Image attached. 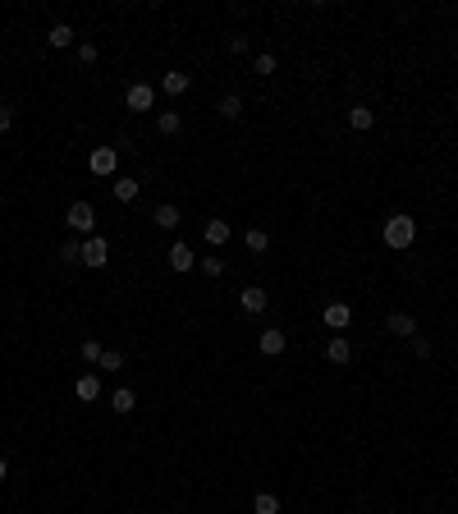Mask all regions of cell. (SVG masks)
Listing matches in <instances>:
<instances>
[{
	"instance_id": "1",
	"label": "cell",
	"mask_w": 458,
	"mask_h": 514,
	"mask_svg": "<svg viewBox=\"0 0 458 514\" xmlns=\"http://www.w3.org/2000/svg\"><path fill=\"white\" fill-rule=\"evenodd\" d=\"M381 239H385V248L403 253V248H413V239H417V220L408 216V211H394V216H385Z\"/></svg>"
},
{
	"instance_id": "8",
	"label": "cell",
	"mask_w": 458,
	"mask_h": 514,
	"mask_svg": "<svg viewBox=\"0 0 458 514\" xmlns=\"http://www.w3.org/2000/svg\"><path fill=\"white\" fill-rule=\"evenodd\" d=\"M74 395H78V400H83V404L101 400V376H96V372H83V376H78V381H74Z\"/></svg>"
},
{
	"instance_id": "28",
	"label": "cell",
	"mask_w": 458,
	"mask_h": 514,
	"mask_svg": "<svg viewBox=\"0 0 458 514\" xmlns=\"http://www.w3.org/2000/svg\"><path fill=\"white\" fill-rule=\"evenodd\" d=\"M74 51H78V60H83V65H96V55H101V51H96V42H78Z\"/></svg>"
},
{
	"instance_id": "7",
	"label": "cell",
	"mask_w": 458,
	"mask_h": 514,
	"mask_svg": "<svg viewBox=\"0 0 458 514\" xmlns=\"http://www.w3.org/2000/svg\"><path fill=\"white\" fill-rule=\"evenodd\" d=\"M257 349H261L266 358H280V354L289 349V335H285V331H275V326H266V331L257 335Z\"/></svg>"
},
{
	"instance_id": "5",
	"label": "cell",
	"mask_w": 458,
	"mask_h": 514,
	"mask_svg": "<svg viewBox=\"0 0 458 514\" xmlns=\"http://www.w3.org/2000/svg\"><path fill=\"white\" fill-rule=\"evenodd\" d=\"M124 106H129V111H151V106H156V87L151 83H133L129 87V92H124Z\"/></svg>"
},
{
	"instance_id": "10",
	"label": "cell",
	"mask_w": 458,
	"mask_h": 514,
	"mask_svg": "<svg viewBox=\"0 0 458 514\" xmlns=\"http://www.w3.org/2000/svg\"><path fill=\"white\" fill-rule=\"evenodd\" d=\"M326 358H330L335 367H348V363H353V345H348L344 335H330V345H326Z\"/></svg>"
},
{
	"instance_id": "12",
	"label": "cell",
	"mask_w": 458,
	"mask_h": 514,
	"mask_svg": "<svg viewBox=\"0 0 458 514\" xmlns=\"http://www.w3.org/2000/svg\"><path fill=\"white\" fill-rule=\"evenodd\" d=\"M239 303H243V313H266L270 298H266V289H261V285H248V289L239 294Z\"/></svg>"
},
{
	"instance_id": "15",
	"label": "cell",
	"mask_w": 458,
	"mask_h": 514,
	"mask_svg": "<svg viewBox=\"0 0 458 514\" xmlns=\"http://www.w3.org/2000/svg\"><path fill=\"white\" fill-rule=\"evenodd\" d=\"M202 239H207L211 248L229 244V220H207V225H202Z\"/></svg>"
},
{
	"instance_id": "32",
	"label": "cell",
	"mask_w": 458,
	"mask_h": 514,
	"mask_svg": "<svg viewBox=\"0 0 458 514\" xmlns=\"http://www.w3.org/2000/svg\"><path fill=\"white\" fill-rule=\"evenodd\" d=\"M5 478H9V464H5V459H0V482H5Z\"/></svg>"
},
{
	"instance_id": "17",
	"label": "cell",
	"mask_w": 458,
	"mask_h": 514,
	"mask_svg": "<svg viewBox=\"0 0 458 514\" xmlns=\"http://www.w3.org/2000/svg\"><path fill=\"white\" fill-rule=\"evenodd\" d=\"M165 257H170V267H174V271H193V262H197L188 244H170V253H165Z\"/></svg>"
},
{
	"instance_id": "20",
	"label": "cell",
	"mask_w": 458,
	"mask_h": 514,
	"mask_svg": "<svg viewBox=\"0 0 458 514\" xmlns=\"http://www.w3.org/2000/svg\"><path fill=\"white\" fill-rule=\"evenodd\" d=\"M110 193H115V202H133V198L142 193V184H138V179H115Z\"/></svg>"
},
{
	"instance_id": "31",
	"label": "cell",
	"mask_w": 458,
	"mask_h": 514,
	"mask_svg": "<svg viewBox=\"0 0 458 514\" xmlns=\"http://www.w3.org/2000/svg\"><path fill=\"white\" fill-rule=\"evenodd\" d=\"M408 345H413V354H417V358H431V345H426L422 335H413V340H408Z\"/></svg>"
},
{
	"instance_id": "2",
	"label": "cell",
	"mask_w": 458,
	"mask_h": 514,
	"mask_svg": "<svg viewBox=\"0 0 458 514\" xmlns=\"http://www.w3.org/2000/svg\"><path fill=\"white\" fill-rule=\"evenodd\" d=\"M64 225H69V235H83V239H92V230H96V207H92L87 198L69 202V211H64Z\"/></svg>"
},
{
	"instance_id": "27",
	"label": "cell",
	"mask_w": 458,
	"mask_h": 514,
	"mask_svg": "<svg viewBox=\"0 0 458 514\" xmlns=\"http://www.w3.org/2000/svg\"><path fill=\"white\" fill-rule=\"evenodd\" d=\"M96 367H105V372H120V367H124V354L105 349V354H101V363H96Z\"/></svg>"
},
{
	"instance_id": "21",
	"label": "cell",
	"mask_w": 458,
	"mask_h": 514,
	"mask_svg": "<svg viewBox=\"0 0 458 514\" xmlns=\"http://www.w3.org/2000/svg\"><path fill=\"white\" fill-rule=\"evenodd\" d=\"M60 262L64 267H83V239H64L60 244Z\"/></svg>"
},
{
	"instance_id": "4",
	"label": "cell",
	"mask_w": 458,
	"mask_h": 514,
	"mask_svg": "<svg viewBox=\"0 0 458 514\" xmlns=\"http://www.w3.org/2000/svg\"><path fill=\"white\" fill-rule=\"evenodd\" d=\"M321 322H326L330 331H348V326H353V308H348L344 298H335V303H326V313H321Z\"/></svg>"
},
{
	"instance_id": "23",
	"label": "cell",
	"mask_w": 458,
	"mask_h": 514,
	"mask_svg": "<svg viewBox=\"0 0 458 514\" xmlns=\"http://www.w3.org/2000/svg\"><path fill=\"white\" fill-rule=\"evenodd\" d=\"M216 111H220V120H239V115H243V96H239V92L220 96V106H216Z\"/></svg>"
},
{
	"instance_id": "33",
	"label": "cell",
	"mask_w": 458,
	"mask_h": 514,
	"mask_svg": "<svg viewBox=\"0 0 458 514\" xmlns=\"http://www.w3.org/2000/svg\"><path fill=\"white\" fill-rule=\"evenodd\" d=\"M0 23H5V18H0Z\"/></svg>"
},
{
	"instance_id": "22",
	"label": "cell",
	"mask_w": 458,
	"mask_h": 514,
	"mask_svg": "<svg viewBox=\"0 0 458 514\" xmlns=\"http://www.w3.org/2000/svg\"><path fill=\"white\" fill-rule=\"evenodd\" d=\"M252 514H280V496L275 491H257L252 496Z\"/></svg>"
},
{
	"instance_id": "30",
	"label": "cell",
	"mask_w": 458,
	"mask_h": 514,
	"mask_svg": "<svg viewBox=\"0 0 458 514\" xmlns=\"http://www.w3.org/2000/svg\"><path fill=\"white\" fill-rule=\"evenodd\" d=\"M9 124H14V106L0 101V133H9Z\"/></svg>"
},
{
	"instance_id": "14",
	"label": "cell",
	"mask_w": 458,
	"mask_h": 514,
	"mask_svg": "<svg viewBox=\"0 0 458 514\" xmlns=\"http://www.w3.org/2000/svg\"><path fill=\"white\" fill-rule=\"evenodd\" d=\"M179 129H183V115L179 111H161V115H156V133H161V138H179Z\"/></svg>"
},
{
	"instance_id": "19",
	"label": "cell",
	"mask_w": 458,
	"mask_h": 514,
	"mask_svg": "<svg viewBox=\"0 0 458 514\" xmlns=\"http://www.w3.org/2000/svg\"><path fill=\"white\" fill-rule=\"evenodd\" d=\"M161 87H165L170 96H183V92H188V74H183V69H170V74H161Z\"/></svg>"
},
{
	"instance_id": "3",
	"label": "cell",
	"mask_w": 458,
	"mask_h": 514,
	"mask_svg": "<svg viewBox=\"0 0 458 514\" xmlns=\"http://www.w3.org/2000/svg\"><path fill=\"white\" fill-rule=\"evenodd\" d=\"M105 262H110V244H105L101 235L83 239V267H87V271H101Z\"/></svg>"
},
{
	"instance_id": "9",
	"label": "cell",
	"mask_w": 458,
	"mask_h": 514,
	"mask_svg": "<svg viewBox=\"0 0 458 514\" xmlns=\"http://www.w3.org/2000/svg\"><path fill=\"white\" fill-rule=\"evenodd\" d=\"M385 331L399 335V340H413V335H417V322H413L408 313H389V317H385Z\"/></svg>"
},
{
	"instance_id": "16",
	"label": "cell",
	"mask_w": 458,
	"mask_h": 514,
	"mask_svg": "<svg viewBox=\"0 0 458 514\" xmlns=\"http://www.w3.org/2000/svg\"><path fill=\"white\" fill-rule=\"evenodd\" d=\"M110 409H115V413H133V409H138V395H133L129 386H115V395H110Z\"/></svg>"
},
{
	"instance_id": "11",
	"label": "cell",
	"mask_w": 458,
	"mask_h": 514,
	"mask_svg": "<svg viewBox=\"0 0 458 514\" xmlns=\"http://www.w3.org/2000/svg\"><path fill=\"white\" fill-rule=\"evenodd\" d=\"M46 46H55V51H69V46H78V33L69 23H55L51 33H46Z\"/></svg>"
},
{
	"instance_id": "26",
	"label": "cell",
	"mask_w": 458,
	"mask_h": 514,
	"mask_svg": "<svg viewBox=\"0 0 458 514\" xmlns=\"http://www.w3.org/2000/svg\"><path fill=\"white\" fill-rule=\"evenodd\" d=\"M101 354H105L101 340H92V335H87V340H83V363H101Z\"/></svg>"
},
{
	"instance_id": "18",
	"label": "cell",
	"mask_w": 458,
	"mask_h": 514,
	"mask_svg": "<svg viewBox=\"0 0 458 514\" xmlns=\"http://www.w3.org/2000/svg\"><path fill=\"white\" fill-rule=\"evenodd\" d=\"M151 220H156V230H174L179 225V207H174V202H161V207L151 211Z\"/></svg>"
},
{
	"instance_id": "13",
	"label": "cell",
	"mask_w": 458,
	"mask_h": 514,
	"mask_svg": "<svg viewBox=\"0 0 458 514\" xmlns=\"http://www.w3.org/2000/svg\"><path fill=\"white\" fill-rule=\"evenodd\" d=\"M348 124H353L357 133L376 129V111H372V106H362V101H357V106H348Z\"/></svg>"
},
{
	"instance_id": "24",
	"label": "cell",
	"mask_w": 458,
	"mask_h": 514,
	"mask_svg": "<svg viewBox=\"0 0 458 514\" xmlns=\"http://www.w3.org/2000/svg\"><path fill=\"white\" fill-rule=\"evenodd\" d=\"M266 248H270V235L261 225H252L248 230V253H266Z\"/></svg>"
},
{
	"instance_id": "25",
	"label": "cell",
	"mask_w": 458,
	"mask_h": 514,
	"mask_svg": "<svg viewBox=\"0 0 458 514\" xmlns=\"http://www.w3.org/2000/svg\"><path fill=\"white\" fill-rule=\"evenodd\" d=\"M252 74H261V79H266V74H275V55H270V51H261L257 60H252Z\"/></svg>"
},
{
	"instance_id": "29",
	"label": "cell",
	"mask_w": 458,
	"mask_h": 514,
	"mask_svg": "<svg viewBox=\"0 0 458 514\" xmlns=\"http://www.w3.org/2000/svg\"><path fill=\"white\" fill-rule=\"evenodd\" d=\"M197 267L207 271V276H220V271H225V257H197Z\"/></svg>"
},
{
	"instance_id": "6",
	"label": "cell",
	"mask_w": 458,
	"mask_h": 514,
	"mask_svg": "<svg viewBox=\"0 0 458 514\" xmlns=\"http://www.w3.org/2000/svg\"><path fill=\"white\" fill-rule=\"evenodd\" d=\"M115 166H120V147H92V157H87L92 174H115Z\"/></svg>"
}]
</instances>
